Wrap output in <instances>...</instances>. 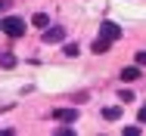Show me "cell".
<instances>
[{"mask_svg": "<svg viewBox=\"0 0 146 136\" xmlns=\"http://www.w3.org/2000/svg\"><path fill=\"white\" fill-rule=\"evenodd\" d=\"M137 78H140V68H137V65H127V68H121V81H124V83H134Z\"/></svg>", "mask_w": 146, "mask_h": 136, "instance_id": "5b68a950", "label": "cell"}, {"mask_svg": "<svg viewBox=\"0 0 146 136\" xmlns=\"http://www.w3.org/2000/svg\"><path fill=\"white\" fill-rule=\"evenodd\" d=\"M118 37H121V28H118L115 22H103V25H100V34H96V40H93V53H96V56L109 53V47L115 43Z\"/></svg>", "mask_w": 146, "mask_h": 136, "instance_id": "6da1fadb", "label": "cell"}, {"mask_svg": "<svg viewBox=\"0 0 146 136\" xmlns=\"http://www.w3.org/2000/svg\"><path fill=\"white\" fill-rule=\"evenodd\" d=\"M0 31H3V34H9V37H22V34L28 31V25H25V19H22V16H6V19L0 22Z\"/></svg>", "mask_w": 146, "mask_h": 136, "instance_id": "7a4b0ae2", "label": "cell"}, {"mask_svg": "<svg viewBox=\"0 0 146 136\" xmlns=\"http://www.w3.org/2000/svg\"><path fill=\"white\" fill-rule=\"evenodd\" d=\"M137 118H140V124H146V105L140 108V114H137Z\"/></svg>", "mask_w": 146, "mask_h": 136, "instance_id": "7c38bea8", "label": "cell"}, {"mask_svg": "<svg viewBox=\"0 0 146 136\" xmlns=\"http://www.w3.org/2000/svg\"><path fill=\"white\" fill-rule=\"evenodd\" d=\"M53 118H56V121H68V124H72V121H78V108H56V111H53Z\"/></svg>", "mask_w": 146, "mask_h": 136, "instance_id": "277c9868", "label": "cell"}, {"mask_svg": "<svg viewBox=\"0 0 146 136\" xmlns=\"http://www.w3.org/2000/svg\"><path fill=\"white\" fill-rule=\"evenodd\" d=\"M62 53H65V56H72V59H75V56L81 53V47H78V43H65V47H62Z\"/></svg>", "mask_w": 146, "mask_h": 136, "instance_id": "9c48e42d", "label": "cell"}, {"mask_svg": "<svg viewBox=\"0 0 146 136\" xmlns=\"http://www.w3.org/2000/svg\"><path fill=\"white\" fill-rule=\"evenodd\" d=\"M103 118H106V121H118V118H121V105H109V108H103Z\"/></svg>", "mask_w": 146, "mask_h": 136, "instance_id": "8992f818", "label": "cell"}, {"mask_svg": "<svg viewBox=\"0 0 146 136\" xmlns=\"http://www.w3.org/2000/svg\"><path fill=\"white\" fill-rule=\"evenodd\" d=\"M62 37H65V28H62V25H53V28L44 31V43H59Z\"/></svg>", "mask_w": 146, "mask_h": 136, "instance_id": "3957f363", "label": "cell"}, {"mask_svg": "<svg viewBox=\"0 0 146 136\" xmlns=\"http://www.w3.org/2000/svg\"><path fill=\"white\" fill-rule=\"evenodd\" d=\"M0 65H3V68H13V65H16V56H13V53H3V56H0Z\"/></svg>", "mask_w": 146, "mask_h": 136, "instance_id": "ba28073f", "label": "cell"}, {"mask_svg": "<svg viewBox=\"0 0 146 136\" xmlns=\"http://www.w3.org/2000/svg\"><path fill=\"white\" fill-rule=\"evenodd\" d=\"M118 99H124V102H131V99H134V93H131V90H121V93H118Z\"/></svg>", "mask_w": 146, "mask_h": 136, "instance_id": "30bf717a", "label": "cell"}, {"mask_svg": "<svg viewBox=\"0 0 146 136\" xmlns=\"http://www.w3.org/2000/svg\"><path fill=\"white\" fill-rule=\"evenodd\" d=\"M137 65H146V53H143V50L137 53Z\"/></svg>", "mask_w": 146, "mask_h": 136, "instance_id": "8fae6325", "label": "cell"}, {"mask_svg": "<svg viewBox=\"0 0 146 136\" xmlns=\"http://www.w3.org/2000/svg\"><path fill=\"white\" fill-rule=\"evenodd\" d=\"M31 25H37V28H40V31H44V28L50 25V19H47V12H37V16L31 19Z\"/></svg>", "mask_w": 146, "mask_h": 136, "instance_id": "52a82bcc", "label": "cell"}]
</instances>
